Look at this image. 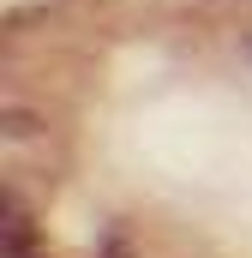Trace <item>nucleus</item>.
<instances>
[{
    "label": "nucleus",
    "mask_w": 252,
    "mask_h": 258,
    "mask_svg": "<svg viewBox=\"0 0 252 258\" xmlns=\"http://www.w3.org/2000/svg\"><path fill=\"white\" fill-rule=\"evenodd\" d=\"M6 258H30V216L18 210V198H6Z\"/></svg>",
    "instance_id": "obj_1"
}]
</instances>
